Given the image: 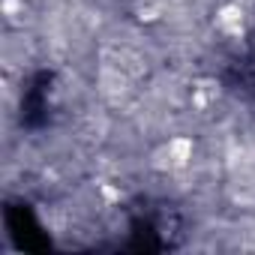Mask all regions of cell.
Here are the masks:
<instances>
[{"label":"cell","instance_id":"7a4b0ae2","mask_svg":"<svg viewBox=\"0 0 255 255\" xmlns=\"http://www.w3.org/2000/svg\"><path fill=\"white\" fill-rule=\"evenodd\" d=\"M0 18L9 30H36L42 12L30 0H0Z\"/></svg>","mask_w":255,"mask_h":255},{"label":"cell","instance_id":"6da1fadb","mask_svg":"<svg viewBox=\"0 0 255 255\" xmlns=\"http://www.w3.org/2000/svg\"><path fill=\"white\" fill-rule=\"evenodd\" d=\"M249 21H252V12H249L246 3H240V0H219L213 6V12H210V30L219 39L243 42L246 30H249Z\"/></svg>","mask_w":255,"mask_h":255}]
</instances>
